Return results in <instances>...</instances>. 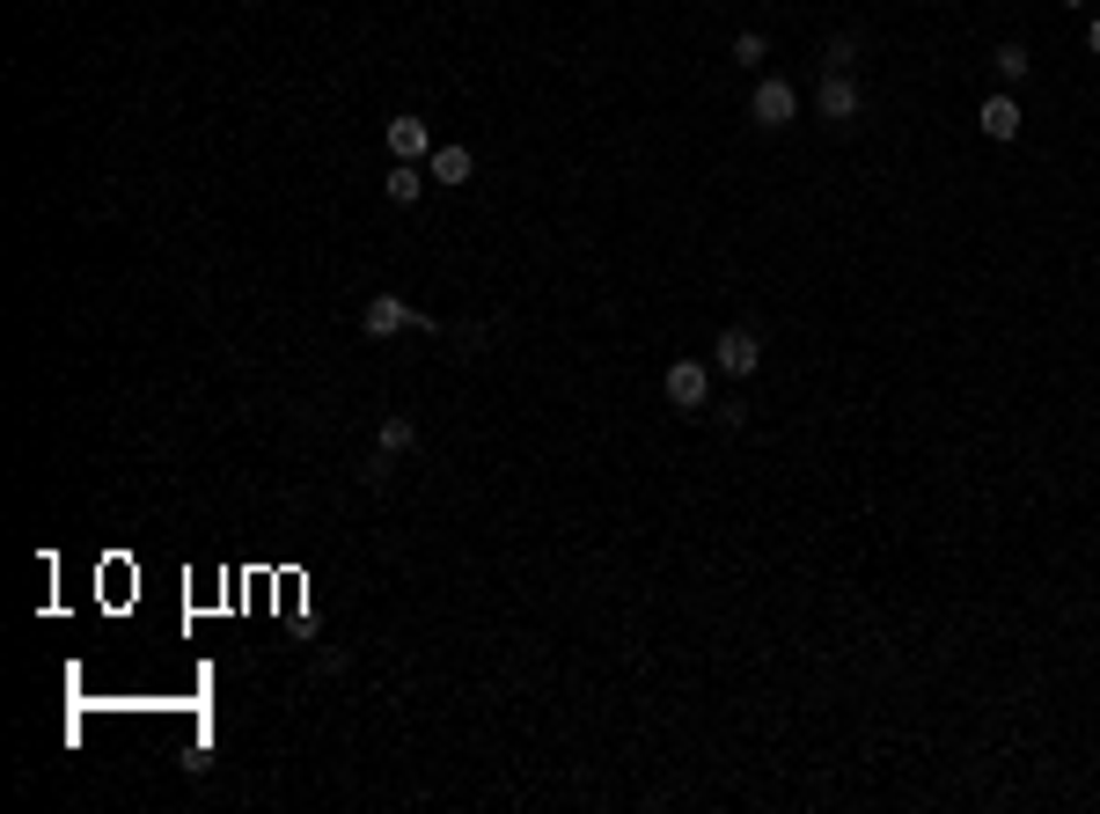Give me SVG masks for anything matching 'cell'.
<instances>
[{
  "mask_svg": "<svg viewBox=\"0 0 1100 814\" xmlns=\"http://www.w3.org/2000/svg\"><path fill=\"white\" fill-rule=\"evenodd\" d=\"M360 330H367V338H396V330H441V324L419 316L411 302H396V294H374V302L360 308Z\"/></svg>",
  "mask_w": 1100,
  "mask_h": 814,
  "instance_id": "cell-1",
  "label": "cell"
},
{
  "mask_svg": "<svg viewBox=\"0 0 1100 814\" xmlns=\"http://www.w3.org/2000/svg\"><path fill=\"white\" fill-rule=\"evenodd\" d=\"M749 118L763 125V133H785V125L800 118V88L785 82V74H771V82H755V96H749Z\"/></svg>",
  "mask_w": 1100,
  "mask_h": 814,
  "instance_id": "cell-2",
  "label": "cell"
},
{
  "mask_svg": "<svg viewBox=\"0 0 1100 814\" xmlns=\"http://www.w3.org/2000/svg\"><path fill=\"white\" fill-rule=\"evenodd\" d=\"M712 367L719 374H733V382H749L755 367H763V338H755V330H719V346H712Z\"/></svg>",
  "mask_w": 1100,
  "mask_h": 814,
  "instance_id": "cell-3",
  "label": "cell"
},
{
  "mask_svg": "<svg viewBox=\"0 0 1100 814\" xmlns=\"http://www.w3.org/2000/svg\"><path fill=\"white\" fill-rule=\"evenodd\" d=\"M660 389H668L675 411H705V397H712V367L705 360H675L668 374H660Z\"/></svg>",
  "mask_w": 1100,
  "mask_h": 814,
  "instance_id": "cell-4",
  "label": "cell"
},
{
  "mask_svg": "<svg viewBox=\"0 0 1100 814\" xmlns=\"http://www.w3.org/2000/svg\"><path fill=\"white\" fill-rule=\"evenodd\" d=\"M382 140H389V162H426V155H433L426 118H389V125H382Z\"/></svg>",
  "mask_w": 1100,
  "mask_h": 814,
  "instance_id": "cell-5",
  "label": "cell"
},
{
  "mask_svg": "<svg viewBox=\"0 0 1100 814\" xmlns=\"http://www.w3.org/2000/svg\"><path fill=\"white\" fill-rule=\"evenodd\" d=\"M976 125H983V140H1019V125H1027V110H1019V96H983V110H976Z\"/></svg>",
  "mask_w": 1100,
  "mask_h": 814,
  "instance_id": "cell-6",
  "label": "cell"
},
{
  "mask_svg": "<svg viewBox=\"0 0 1100 814\" xmlns=\"http://www.w3.org/2000/svg\"><path fill=\"white\" fill-rule=\"evenodd\" d=\"M815 110H822L829 125L858 118V82H852V74H822V88H815Z\"/></svg>",
  "mask_w": 1100,
  "mask_h": 814,
  "instance_id": "cell-7",
  "label": "cell"
},
{
  "mask_svg": "<svg viewBox=\"0 0 1100 814\" xmlns=\"http://www.w3.org/2000/svg\"><path fill=\"white\" fill-rule=\"evenodd\" d=\"M469 169H477V155H469V147H433V155H426V177L433 183H469Z\"/></svg>",
  "mask_w": 1100,
  "mask_h": 814,
  "instance_id": "cell-8",
  "label": "cell"
},
{
  "mask_svg": "<svg viewBox=\"0 0 1100 814\" xmlns=\"http://www.w3.org/2000/svg\"><path fill=\"white\" fill-rule=\"evenodd\" d=\"M426 162H389V177H382V191H389V205H411L419 191H426Z\"/></svg>",
  "mask_w": 1100,
  "mask_h": 814,
  "instance_id": "cell-9",
  "label": "cell"
},
{
  "mask_svg": "<svg viewBox=\"0 0 1100 814\" xmlns=\"http://www.w3.org/2000/svg\"><path fill=\"white\" fill-rule=\"evenodd\" d=\"M374 448L382 455H411L419 448V426H411V419H382V426H374Z\"/></svg>",
  "mask_w": 1100,
  "mask_h": 814,
  "instance_id": "cell-10",
  "label": "cell"
},
{
  "mask_svg": "<svg viewBox=\"0 0 1100 814\" xmlns=\"http://www.w3.org/2000/svg\"><path fill=\"white\" fill-rule=\"evenodd\" d=\"M991 66H998V82H1027V74H1035V52H1027V44H998Z\"/></svg>",
  "mask_w": 1100,
  "mask_h": 814,
  "instance_id": "cell-11",
  "label": "cell"
},
{
  "mask_svg": "<svg viewBox=\"0 0 1100 814\" xmlns=\"http://www.w3.org/2000/svg\"><path fill=\"white\" fill-rule=\"evenodd\" d=\"M733 60H741V66H763V60H771V38H763V30H741V38H733Z\"/></svg>",
  "mask_w": 1100,
  "mask_h": 814,
  "instance_id": "cell-12",
  "label": "cell"
},
{
  "mask_svg": "<svg viewBox=\"0 0 1100 814\" xmlns=\"http://www.w3.org/2000/svg\"><path fill=\"white\" fill-rule=\"evenodd\" d=\"M852 60H858V38L844 30V38H829V74H852Z\"/></svg>",
  "mask_w": 1100,
  "mask_h": 814,
  "instance_id": "cell-13",
  "label": "cell"
},
{
  "mask_svg": "<svg viewBox=\"0 0 1100 814\" xmlns=\"http://www.w3.org/2000/svg\"><path fill=\"white\" fill-rule=\"evenodd\" d=\"M1086 44H1093V52H1100V8H1093V15H1086Z\"/></svg>",
  "mask_w": 1100,
  "mask_h": 814,
  "instance_id": "cell-14",
  "label": "cell"
},
{
  "mask_svg": "<svg viewBox=\"0 0 1100 814\" xmlns=\"http://www.w3.org/2000/svg\"><path fill=\"white\" fill-rule=\"evenodd\" d=\"M1064 8H1093V0H1064Z\"/></svg>",
  "mask_w": 1100,
  "mask_h": 814,
  "instance_id": "cell-15",
  "label": "cell"
}]
</instances>
